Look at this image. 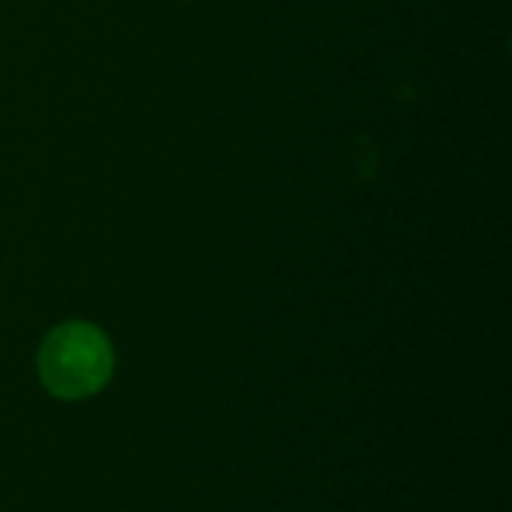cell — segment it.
Returning a JSON list of instances; mask_svg holds the SVG:
<instances>
[{
    "label": "cell",
    "mask_w": 512,
    "mask_h": 512,
    "mask_svg": "<svg viewBox=\"0 0 512 512\" xmlns=\"http://www.w3.org/2000/svg\"><path fill=\"white\" fill-rule=\"evenodd\" d=\"M36 369L51 396L66 402L87 399L111 381L114 348L99 327L87 321H69L45 336Z\"/></svg>",
    "instance_id": "6da1fadb"
}]
</instances>
